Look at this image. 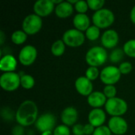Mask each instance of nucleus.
Returning <instances> with one entry per match:
<instances>
[{
	"mask_svg": "<svg viewBox=\"0 0 135 135\" xmlns=\"http://www.w3.org/2000/svg\"><path fill=\"white\" fill-rule=\"evenodd\" d=\"M38 108L32 100L23 101L15 112V120L22 127H29L35 124L38 119Z\"/></svg>",
	"mask_w": 135,
	"mask_h": 135,
	"instance_id": "1",
	"label": "nucleus"
},
{
	"mask_svg": "<svg viewBox=\"0 0 135 135\" xmlns=\"http://www.w3.org/2000/svg\"><path fill=\"white\" fill-rule=\"evenodd\" d=\"M107 50L101 46H94L85 54V62L89 66L98 67L104 65L108 60Z\"/></svg>",
	"mask_w": 135,
	"mask_h": 135,
	"instance_id": "2",
	"label": "nucleus"
},
{
	"mask_svg": "<svg viewBox=\"0 0 135 135\" xmlns=\"http://www.w3.org/2000/svg\"><path fill=\"white\" fill-rule=\"evenodd\" d=\"M92 21L93 25L99 28H108L114 24L115 14L111 9L103 8L93 14Z\"/></svg>",
	"mask_w": 135,
	"mask_h": 135,
	"instance_id": "3",
	"label": "nucleus"
},
{
	"mask_svg": "<svg viewBox=\"0 0 135 135\" xmlns=\"http://www.w3.org/2000/svg\"><path fill=\"white\" fill-rule=\"evenodd\" d=\"M105 111L112 117L123 116L128 110V104L126 100L119 97L108 99L105 104Z\"/></svg>",
	"mask_w": 135,
	"mask_h": 135,
	"instance_id": "4",
	"label": "nucleus"
},
{
	"mask_svg": "<svg viewBox=\"0 0 135 135\" xmlns=\"http://www.w3.org/2000/svg\"><path fill=\"white\" fill-rule=\"evenodd\" d=\"M0 86L6 92H13L21 86V76L16 72L3 73L0 76Z\"/></svg>",
	"mask_w": 135,
	"mask_h": 135,
	"instance_id": "5",
	"label": "nucleus"
},
{
	"mask_svg": "<svg viewBox=\"0 0 135 135\" xmlns=\"http://www.w3.org/2000/svg\"><path fill=\"white\" fill-rule=\"evenodd\" d=\"M43 25V20L35 13L26 16L22 21V30L27 35H35L38 33Z\"/></svg>",
	"mask_w": 135,
	"mask_h": 135,
	"instance_id": "6",
	"label": "nucleus"
},
{
	"mask_svg": "<svg viewBox=\"0 0 135 135\" xmlns=\"http://www.w3.org/2000/svg\"><path fill=\"white\" fill-rule=\"evenodd\" d=\"M85 38V35L82 32L76 28H70L63 33L62 40L68 47H78L84 44Z\"/></svg>",
	"mask_w": 135,
	"mask_h": 135,
	"instance_id": "7",
	"label": "nucleus"
},
{
	"mask_svg": "<svg viewBox=\"0 0 135 135\" xmlns=\"http://www.w3.org/2000/svg\"><path fill=\"white\" fill-rule=\"evenodd\" d=\"M121 75L119 67L110 65L101 70L100 78L105 85H115L120 80Z\"/></svg>",
	"mask_w": 135,
	"mask_h": 135,
	"instance_id": "8",
	"label": "nucleus"
},
{
	"mask_svg": "<svg viewBox=\"0 0 135 135\" xmlns=\"http://www.w3.org/2000/svg\"><path fill=\"white\" fill-rule=\"evenodd\" d=\"M55 123H56L55 116L51 113H45L38 117L35 123V127L36 130L43 133L45 131H54L55 128L56 127Z\"/></svg>",
	"mask_w": 135,
	"mask_h": 135,
	"instance_id": "9",
	"label": "nucleus"
},
{
	"mask_svg": "<svg viewBox=\"0 0 135 135\" xmlns=\"http://www.w3.org/2000/svg\"><path fill=\"white\" fill-rule=\"evenodd\" d=\"M37 57V50L32 45H25L23 47L18 55V59L21 65L25 66H31L34 63Z\"/></svg>",
	"mask_w": 135,
	"mask_h": 135,
	"instance_id": "10",
	"label": "nucleus"
},
{
	"mask_svg": "<svg viewBox=\"0 0 135 135\" xmlns=\"http://www.w3.org/2000/svg\"><path fill=\"white\" fill-rule=\"evenodd\" d=\"M108 127L112 133L115 135L125 134L128 130V123L122 116L112 117L108 121Z\"/></svg>",
	"mask_w": 135,
	"mask_h": 135,
	"instance_id": "11",
	"label": "nucleus"
},
{
	"mask_svg": "<svg viewBox=\"0 0 135 135\" xmlns=\"http://www.w3.org/2000/svg\"><path fill=\"white\" fill-rule=\"evenodd\" d=\"M55 9V5L51 0H38L33 5L34 13L40 17L50 15Z\"/></svg>",
	"mask_w": 135,
	"mask_h": 135,
	"instance_id": "12",
	"label": "nucleus"
},
{
	"mask_svg": "<svg viewBox=\"0 0 135 135\" xmlns=\"http://www.w3.org/2000/svg\"><path fill=\"white\" fill-rule=\"evenodd\" d=\"M119 41L118 32L115 29H108L101 36V44L106 49H112L117 46Z\"/></svg>",
	"mask_w": 135,
	"mask_h": 135,
	"instance_id": "13",
	"label": "nucleus"
},
{
	"mask_svg": "<svg viewBox=\"0 0 135 135\" xmlns=\"http://www.w3.org/2000/svg\"><path fill=\"white\" fill-rule=\"evenodd\" d=\"M75 89L77 92L84 97H89L93 91V85L90 80H89L85 76H81L78 78L74 83Z\"/></svg>",
	"mask_w": 135,
	"mask_h": 135,
	"instance_id": "14",
	"label": "nucleus"
},
{
	"mask_svg": "<svg viewBox=\"0 0 135 135\" xmlns=\"http://www.w3.org/2000/svg\"><path fill=\"white\" fill-rule=\"evenodd\" d=\"M61 121L63 125L74 127L78 119V112L74 107H66L61 113Z\"/></svg>",
	"mask_w": 135,
	"mask_h": 135,
	"instance_id": "15",
	"label": "nucleus"
},
{
	"mask_svg": "<svg viewBox=\"0 0 135 135\" xmlns=\"http://www.w3.org/2000/svg\"><path fill=\"white\" fill-rule=\"evenodd\" d=\"M89 123L95 128L104 125L106 120V113L101 108H93L88 115Z\"/></svg>",
	"mask_w": 135,
	"mask_h": 135,
	"instance_id": "16",
	"label": "nucleus"
},
{
	"mask_svg": "<svg viewBox=\"0 0 135 135\" xmlns=\"http://www.w3.org/2000/svg\"><path fill=\"white\" fill-rule=\"evenodd\" d=\"M17 66V61L13 55L6 54L1 58L0 70L3 73L14 72Z\"/></svg>",
	"mask_w": 135,
	"mask_h": 135,
	"instance_id": "17",
	"label": "nucleus"
},
{
	"mask_svg": "<svg viewBox=\"0 0 135 135\" xmlns=\"http://www.w3.org/2000/svg\"><path fill=\"white\" fill-rule=\"evenodd\" d=\"M108 99L103 92L95 91L93 92L88 97L87 102L89 106L93 108H100L102 106H105Z\"/></svg>",
	"mask_w": 135,
	"mask_h": 135,
	"instance_id": "18",
	"label": "nucleus"
},
{
	"mask_svg": "<svg viewBox=\"0 0 135 135\" xmlns=\"http://www.w3.org/2000/svg\"><path fill=\"white\" fill-rule=\"evenodd\" d=\"M73 25L74 28L81 31L85 32L90 25V18L86 13H77L73 19Z\"/></svg>",
	"mask_w": 135,
	"mask_h": 135,
	"instance_id": "19",
	"label": "nucleus"
},
{
	"mask_svg": "<svg viewBox=\"0 0 135 135\" xmlns=\"http://www.w3.org/2000/svg\"><path fill=\"white\" fill-rule=\"evenodd\" d=\"M74 6L67 1H63L59 5L55 6V13L59 18H67L74 13Z\"/></svg>",
	"mask_w": 135,
	"mask_h": 135,
	"instance_id": "20",
	"label": "nucleus"
},
{
	"mask_svg": "<svg viewBox=\"0 0 135 135\" xmlns=\"http://www.w3.org/2000/svg\"><path fill=\"white\" fill-rule=\"evenodd\" d=\"M65 50H66V44L62 40H55L51 47V51L52 55L57 57L62 55L65 52Z\"/></svg>",
	"mask_w": 135,
	"mask_h": 135,
	"instance_id": "21",
	"label": "nucleus"
},
{
	"mask_svg": "<svg viewBox=\"0 0 135 135\" xmlns=\"http://www.w3.org/2000/svg\"><path fill=\"white\" fill-rule=\"evenodd\" d=\"M28 38V35L23 30H16L11 35V40L16 45L23 44Z\"/></svg>",
	"mask_w": 135,
	"mask_h": 135,
	"instance_id": "22",
	"label": "nucleus"
},
{
	"mask_svg": "<svg viewBox=\"0 0 135 135\" xmlns=\"http://www.w3.org/2000/svg\"><path fill=\"white\" fill-rule=\"evenodd\" d=\"M35 85L34 78L27 74H24L21 76V86L25 89H31Z\"/></svg>",
	"mask_w": 135,
	"mask_h": 135,
	"instance_id": "23",
	"label": "nucleus"
},
{
	"mask_svg": "<svg viewBox=\"0 0 135 135\" xmlns=\"http://www.w3.org/2000/svg\"><path fill=\"white\" fill-rule=\"evenodd\" d=\"M85 37L91 40L95 41L100 36V28L97 27L96 25H91L86 31H85Z\"/></svg>",
	"mask_w": 135,
	"mask_h": 135,
	"instance_id": "24",
	"label": "nucleus"
},
{
	"mask_svg": "<svg viewBox=\"0 0 135 135\" xmlns=\"http://www.w3.org/2000/svg\"><path fill=\"white\" fill-rule=\"evenodd\" d=\"M123 50L128 57L135 59V39L127 41L123 47Z\"/></svg>",
	"mask_w": 135,
	"mask_h": 135,
	"instance_id": "25",
	"label": "nucleus"
},
{
	"mask_svg": "<svg viewBox=\"0 0 135 135\" xmlns=\"http://www.w3.org/2000/svg\"><path fill=\"white\" fill-rule=\"evenodd\" d=\"M124 55H125V53L123 49L115 48L111 52V54L109 55V59L112 63H119L123 60Z\"/></svg>",
	"mask_w": 135,
	"mask_h": 135,
	"instance_id": "26",
	"label": "nucleus"
},
{
	"mask_svg": "<svg viewBox=\"0 0 135 135\" xmlns=\"http://www.w3.org/2000/svg\"><path fill=\"white\" fill-rule=\"evenodd\" d=\"M100 72L98 67L89 66L85 71V77L91 81L96 80L98 77H100Z\"/></svg>",
	"mask_w": 135,
	"mask_h": 135,
	"instance_id": "27",
	"label": "nucleus"
},
{
	"mask_svg": "<svg viewBox=\"0 0 135 135\" xmlns=\"http://www.w3.org/2000/svg\"><path fill=\"white\" fill-rule=\"evenodd\" d=\"M87 2L89 9L94 10L95 12L103 9V6L105 4L104 0H87Z\"/></svg>",
	"mask_w": 135,
	"mask_h": 135,
	"instance_id": "28",
	"label": "nucleus"
},
{
	"mask_svg": "<svg viewBox=\"0 0 135 135\" xmlns=\"http://www.w3.org/2000/svg\"><path fill=\"white\" fill-rule=\"evenodd\" d=\"M74 6V9L78 12V13H85L89 8L87 1L85 0H78Z\"/></svg>",
	"mask_w": 135,
	"mask_h": 135,
	"instance_id": "29",
	"label": "nucleus"
},
{
	"mask_svg": "<svg viewBox=\"0 0 135 135\" xmlns=\"http://www.w3.org/2000/svg\"><path fill=\"white\" fill-rule=\"evenodd\" d=\"M103 93L107 97V99L108 100V99L116 97L117 89L115 85H105V87L104 88Z\"/></svg>",
	"mask_w": 135,
	"mask_h": 135,
	"instance_id": "30",
	"label": "nucleus"
},
{
	"mask_svg": "<svg viewBox=\"0 0 135 135\" xmlns=\"http://www.w3.org/2000/svg\"><path fill=\"white\" fill-rule=\"evenodd\" d=\"M70 129L66 125H59L53 131L54 135H70Z\"/></svg>",
	"mask_w": 135,
	"mask_h": 135,
	"instance_id": "31",
	"label": "nucleus"
},
{
	"mask_svg": "<svg viewBox=\"0 0 135 135\" xmlns=\"http://www.w3.org/2000/svg\"><path fill=\"white\" fill-rule=\"evenodd\" d=\"M119 71L121 74H128L133 70V66L130 62H121L119 66Z\"/></svg>",
	"mask_w": 135,
	"mask_h": 135,
	"instance_id": "32",
	"label": "nucleus"
},
{
	"mask_svg": "<svg viewBox=\"0 0 135 135\" xmlns=\"http://www.w3.org/2000/svg\"><path fill=\"white\" fill-rule=\"evenodd\" d=\"M15 115H16V113H14L8 107L2 108V111H1V115H2V117L4 119H6V120H11L12 119H13V117L15 118Z\"/></svg>",
	"mask_w": 135,
	"mask_h": 135,
	"instance_id": "33",
	"label": "nucleus"
},
{
	"mask_svg": "<svg viewBox=\"0 0 135 135\" xmlns=\"http://www.w3.org/2000/svg\"><path fill=\"white\" fill-rule=\"evenodd\" d=\"M112 131H110L109 127L108 126H101L99 127H97L94 131V133L93 135H112Z\"/></svg>",
	"mask_w": 135,
	"mask_h": 135,
	"instance_id": "34",
	"label": "nucleus"
},
{
	"mask_svg": "<svg viewBox=\"0 0 135 135\" xmlns=\"http://www.w3.org/2000/svg\"><path fill=\"white\" fill-rule=\"evenodd\" d=\"M72 133L74 135H85L84 125L77 123L72 127Z\"/></svg>",
	"mask_w": 135,
	"mask_h": 135,
	"instance_id": "35",
	"label": "nucleus"
},
{
	"mask_svg": "<svg viewBox=\"0 0 135 135\" xmlns=\"http://www.w3.org/2000/svg\"><path fill=\"white\" fill-rule=\"evenodd\" d=\"M25 134V129L24 127L17 124V126H14V127L12 129V135H24Z\"/></svg>",
	"mask_w": 135,
	"mask_h": 135,
	"instance_id": "36",
	"label": "nucleus"
},
{
	"mask_svg": "<svg viewBox=\"0 0 135 135\" xmlns=\"http://www.w3.org/2000/svg\"><path fill=\"white\" fill-rule=\"evenodd\" d=\"M95 127L91 125L90 123H87L85 125H84V132L85 135H93L95 131Z\"/></svg>",
	"mask_w": 135,
	"mask_h": 135,
	"instance_id": "37",
	"label": "nucleus"
},
{
	"mask_svg": "<svg viewBox=\"0 0 135 135\" xmlns=\"http://www.w3.org/2000/svg\"><path fill=\"white\" fill-rule=\"evenodd\" d=\"M130 19L132 21V23L135 25V6H133V8L131 10V13H130Z\"/></svg>",
	"mask_w": 135,
	"mask_h": 135,
	"instance_id": "38",
	"label": "nucleus"
},
{
	"mask_svg": "<svg viewBox=\"0 0 135 135\" xmlns=\"http://www.w3.org/2000/svg\"><path fill=\"white\" fill-rule=\"evenodd\" d=\"M6 40V35L3 31H0V45H3L4 42Z\"/></svg>",
	"mask_w": 135,
	"mask_h": 135,
	"instance_id": "39",
	"label": "nucleus"
},
{
	"mask_svg": "<svg viewBox=\"0 0 135 135\" xmlns=\"http://www.w3.org/2000/svg\"><path fill=\"white\" fill-rule=\"evenodd\" d=\"M41 135H54V134H53V131H45V132L41 133Z\"/></svg>",
	"mask_w": 135,
	"mask_h": 135,
	"instance_id": "40",
	"label": "nucleus"
}]
</instances>
